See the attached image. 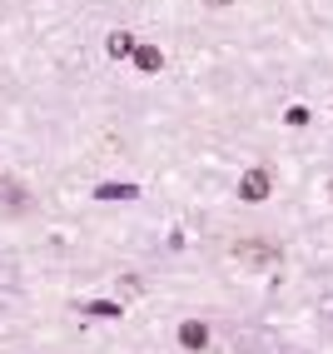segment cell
Here are the masks:
<instances>
[{
    "mask_svg": "<svg viewBox=\"0 0 333 354\" xmlns=\"http://www.w3.org/2000/svg\"><path fill=\"white\" fill-rule=\"evenodd\" d=\"M269 190H274L269 170H244V175H239V200H249V205H264V200H269Z\"/></svg>",
    "mask_w": 333,
    "mask_h": 354,
    "instance_id": "6da1fadb",
    "label": "cell"
},
{
    "mask_svg": "<svg viewBox=\"0 0 333 354\" xmlns=\"http://www.w3.org/2000/svg\"><path fill=\"white\" fill-rule=\"evenodd\" d=\"M234 254H239L244 265H279V250L264 245V240H239V245H234Z\"/></svg>",
    "mask_w": 333,
    "mask_h": 354,
    "instance_id": "7a4b0ae2",
    "label": "cell"
},
{
    "mask_svg": "<svg viewBox=\"0 0 333 354\" xmlns=\"http://www.w3.org/2000/svg\"><path fill=\"white\" fill-rule=\"evenodd\" d=\"M179 344H184L189 354L209 349V324H204V319H184V324H179Z\"/></svg>",
    "mask_w": 333,
    "mask_h": 354,
    "instance_id": "3957f363",
    "label": "cell"
},
{
    "mask_svg": "<svg viewBox=\"0 0 333 354\" xmlns=\"http://www.w3.org/2000/svg\"><path fill=\"white\" fill-rule=\"evenodd\" d=\"M159 65H164L159 45H134V70L139 75H159Z\"/></svg>",
    "mask_w": 333,
    "mask_h": 354,
    "instance_id": "277c9868",
    "label": "cell"
},
{
    "mask_svg": "<svg viewBox=\"0 0 333 354\" xmlns=\"http://www.w3.org/2000/svg\"><path fill=\"white\" fill-rule=\"evenodd\" d=\"M139 195V185H125V180H105V185H94V200H134Z\"/></svg>",
    "mask_w": 333,
    "mask_h": 354,
    "instance_id": "5b68a950",
    "label": "cell"
},
{
    "mask_svg": "<svg viewBox=\"0 0 333 354\" xmlns=\"http://www.w3.org/2000/svg\"><path fill=\"white\" fill-rule=\"evenodd\" d=\"M80 315H90V319H120L125 304H114V299H90V304H80Z\"/></svg>",
    "mask_w": 333,
    "mask_h": 354,
    "instance_id": "8992f818",
    "label": "cell"
},
{
    "mask_svg": "<svg viewBox=\"0 0 333 354\" xmlns=\"http://www.w3.org/2000/svg\"><path fill=\"white\" fill-rule=\"evenodd\" d=\"M0 205L20 209V205H26V185H20V180H10V175H0Z\"/></svg>",
    "mask_w": 333,
    "mask_h": 354,
    "instance_id": "52a82bcc",
    "label": "cell"
},
{
    "mask_svg": "<svg viewBox=\"0 0 333 354\" xmlns=\"http://www.w3.org/2000/svg\"><path fill=\"white\" fill-rule=\"evenodd\" d=\"M105 50H110L114 60H125V55H134V35H130V30H110V40H105Z\"/></svg>",
    "mask_w": 333,
    "mask_h": 354,
    "instance_id": "ba28073f",
    "label": "cell"
},
{
    "mask_svg": "<svg viewBox=\"0 0 333 354\" xmlns=\"http://www.w3.org/2000/svg\"><path fill=\"white\" fill-rule=\"evenodd\" d=\"M283 120H289L294 130H303L308 120H314V110H308V105H289V110H283Z\"/></svg>",
    "mask_w": 333,
    "mask_h": 354,
    "instance_id": "9c48e42d",
    "label": "cell"
},
{
    "mask_svg": "<svg viewBox=\"0 0 333 354\" xmlns=\"http://www.w3.org/2000/svg\"><path fill=\"white\" fill-rule=\"evenodd\" d=\"M209 6H229V0H209Z\"/></svg>",
    "mask_w": 333,
    "mask_h": 354,
    "instance_id": "30bf717a",
    "label": "cell"
},
{
    "mask_svg": "<svg viewBox=\"0 0 333 354\" xmlns=\"http://www.w3.org/2000/svg\"><path fill=\"white\" fill-rule=\"evenodd\" d=\"M328 195H333V180H328Z\"/></svg>",
    "mask_w": 333,
    "mask_h": 354,
    "instance_id": "8fae6325",
    "label": "cell"
}]
</instances>
